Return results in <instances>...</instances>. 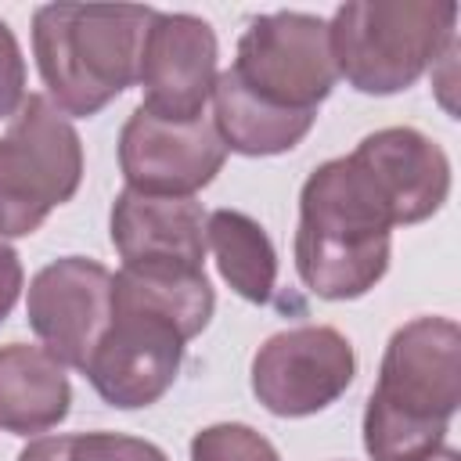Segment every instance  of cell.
I'll list each match as a JSON object with an SVG mask.
<instances>
[{"mask_svg": "<svg viewBox=\"0 0 461 461\" xmlns=\"http://www.w3.org/2000/svg\"><path fill=\"white\" fill-rule=\"evenodd\" d=\"M461 403V328L450 317L400 324L382 353L378 382L364 407L371 461H418L447 447Z\"/></svg>", "mask_w": 461, "mask_h": 461, "instance_id": "cell-1", "label": "cell"}, {"mask_svg": "<svg viewBox=\"0 0 461 461\" xmlns=\"http://www.w3.org/2000/svg\"><path fill=\"white\" fill-rule=\"evenodd\" d=\"M292 249L299 281L328 303L360 299L385 277L393 216L349 155L321 162L303 180Z\"/></svg>", "mask_w": 461, "mask_h": 461, "instance_id": "cell-2", "label": "cell"}, {"mask_svg": "<svg viewBox=\"0 0 461 461\" xmlns=\"http://www.w3.org/2000/svg\"><path fill=\"white\" fill-rule=\"evenodd\" d=\"M155 7L43 4L32 11V54L61 115L90 119L137 83Z\"/></svg>", "mask_w": 461, "mask_h": 461, "instance_id": "cell-3", "label": "cell"}, {"mask_svg": "<svg viewBox=\"0 0 461 461\" xmlns=\"http://www.w3.org/2000/svg\"><path fill=\"white\" fill-rule=\"evenodd\" d=\"M457 4L447 0H349L328 22L339 79L371 97L414 86L454 47Z\"/></svg>", "mask_w": 461, "mask_h": 461, "instance_id": "cell-4", "label": "cell"}, {"mask_svg": "<svg viewBox=\"0 0 461 461\" xmlns=\"http://www.w3.org/2000/svg\"><path fill=\"white\" fill-rule=\"evenodd\" d=\"M83 180V140L47 94H25L0 137V241L29 238Z\"/></svg>", "mask_w": 461, "mask_h": 461, "instance_id": "cell-5", "label": "cell"}, {"mask_svg": "<svg viewBox=\"0 0 461 461\" xmlns=\"http://www.w3.org/2000/svg\"><path fill=\"white\" fill-rule=\"evenodd\" d=\"M230 72L263 104L317 115V104L339 83L328 22L306 11L252 18L238 40Z\"/></svg>", "mask_w": 461, "mask_h": 461, "instance_id": "cell-6", "label": "cell"}, {"mask_svg": "<svg viewBox=\"0 0 461 461\" xmlns=\"http://www.w3.org/2000/svg\"><path fill=\"white\" fill-rule=\"evenodd\" d=\"M357 378L353 342L331 324H299L270 335L249 367L252 396L277 418L328 411Z\"/></svg>", "mask_w": 461, "mask_h": 461, "instance_id": "cell-7", "label": "cell"}, {"mask_svg": "<svg viewBox=\"0 0 461 461\" xmlns=\"http://www.w3.org/2000/svg\"><path fill=\"white\" fill-rule=\"evenodd\" d=\"M184 346L187 339L173 321L144 306L112 303V324L83 375L108 407L140 411L173 389L184 364Z\"/></svg>", "mask_w": 461, "mask_h": 461, "instance_id": "cell-8", "label": "cell"}, {"mask_svg": "<svg viewBox=\"0 0 461 461\" xmlns=\"http://www.w3.org/2000/svg\"><path fill=\"white\" fill-rule=\"evenodd\" d=\"M25 317L40 346L61 367L86 371L112 324V270L90 256L50 259L29 281Z\"/></svg>", "mask_w": 461, "mask_h": 461, "instance_id": "cell-9", "label": "cell"}, {"mask_svg": "<svg viewBox=\"0 0 461 461\" xmlns=\"http://www.w3.org/2000/svg\"><path fill=\"white\" fill-rule=\"evenodd\" d=\"M220 43L205 18L187 11H155L140 47V108L166 122L205 115L216 86Z\"/></svg>", "mask_w": 461, "mask_h": 461, "instance_id": "cell-10", "label": "cell"}, {"mask_svg": "<svg viewBox=\"0 0 461 461\" xmlns=\"http://www.w3.org/2000/svg\"><path fill=\"white\" fill-rule=\"evenodd\" d=\"M227 148L209 115L191 122H166L140 104L119 130V169L126 187L166 198H194L216 180Z\"/></svg>", "mask_w": 461, "mask_h": 461, "instance_id": "cell-11", "label": "cell"}, {"mask_svg": "<svg viewBox=\"0 0 461 461\" xmlns=\"http://www.w3.org/2000/svg\"><path fill=\"white\" fill-rule=\"evenodd\" d=\"M205 220L209 212L194 198L122 187L108 212V234L130 270L205 274Z\"/></svg>", "mask_w": 461, "mask_h": 461, "instance_id": "cell-12", "label": "cell"}, {"mask_svg": "<svg viewBox=\"0 0 461 461\" xmlns=\"http://www.w3.org/2000/svg\"><path fill=\"white\" fill-rule=\"evenodd\" d=\"M349 158L367 173L393 216V227H411L436 216L450 194L447 151L414 126L375 130L349 151Z\"/></svg>", "mask_w": 461, "mask_h": 461, "instance_id": "cell-13", "label": "cell"}, {"mask_svg": "<svg viewBox=\"0 0 461 461\" xmlns=\"http://www.w3.org/2000/svg\"><path fill=\"white\" fill-rule=\"evenodd\" d=\"M72 385L65 367L29 342L0 346V429L14 436H40L68 418Z\"/></svg>", "mask_w": 461, "mask_h": 461, "instance_id": "cell-14", "label": "cell"}, {"mask_svg": "<svg viewBox=\"0 0 461 461\" xmlns=\"http://www.w3.org/2000/svg\"><path fill=\"white\" fill-rule=\"evenodd\" d=\"M212 126L223 140L227 151L249 155V158H267V155H285L292 151L317 122L313 112H285L270 108L259 97H252L230 68L216 76L212 86Z\"/></svg>", "mask_w": 461, "mask_h": 461, "instance_id": "cell-15", "label": "cell"}, {"mask_svg": "<svg viewBox=\"0 0 461 461\" xmlns=\"http://www.w3.org/2000/svg\"><path fill=\"white\" fill-rule=\"evenodd\" d=\"M205 249L216 256L220 277L245 303H270L277 281V249L259 220L241 209H212L205 220Z\"/></svg>", "mask_w": 461, "mask_h": 461, "instance_id": "cell-16", "label": "cell"}, {"mask_svg": "<svg viewBox=\"0 0 461 461\" xmlns=\"http://www.w3.org/2000/svg\"><path fill=\"white\" fill-rule=\"evenodd\" d=\"M112 303L144 306L173 321L191 342L202 335L216 310V292L205 274H166V270H130L112 274Z\"/></svg>", "mask_w": 461, "mask_h": 461, "instance_id": "cell-17", "label": "cell"}, {"mask_svg": "<svg viewBox=\"0 0 461 461\" xmlns=\"http://www.w3.org/2000/svg\"><path fill=\"white\" fill-rule=\"evenodd\" d=\"M191 461H281V454L252 425L216 421L191 436Z\"/></svg>", "mask_w": 461, "mask_h": 461, "instance_id": "cell-18", "label": "cell"}, {"mask_svg": "<svg viewBox=\"0 0 461 461\" xmlns=\"http://www.w3.org/2000/svg\"><path fill=\"white\" fill-rule=\"evenodd\" d=\"M65 461H169L155 443L126 432H79L68 436Z\"/></svg>", "mask_w": 461, "mask_h": 461, "instance_id": "cell-19", "label": "cell"}, {"mask_svg": "<svg viewBox=\"0 0 461 461\" xmlns=\"http://www.w3.org/2000/svg\"><path fill=\"white\" fill-rule=\"evenodd\" d=\"M25 101V58L18 47V36L0 18V122L14 119Z\"/></svg>", "mask_w": 461, "mask_h": 461, "instance_id": "cell-20", "label": "cell"}, {"mask_svg": "<svg viewBox=\"0 0 461 461\" xmlns=\"http://www.w3.org/2000/svg\"><path fill=\"white\" fill-rule=\"evenodd\" d=\"M22 288H25L22 259H18V252H14L7 241H0V324L11 317V310H14L18 295H22Z\"/></svg>", "mask_w": 461, "mask_h": 461, "instance_id": "cell-21", "label": "cell"}, {"mask_svg": "<svg viewBox=\"0 0 461 461\" xmlns=\"http://www.w3.org/2000/svg\"><path fill=\"white\" fill-rule=\"evenodd\" d=\"M68 457V436H36L18 454V461H65Z\"/></svg>", "mask_w": 461, "mask_h": 461, "instance_id": "cell-22", "label": "cell"}, {"mask_svg": "<svg viewBox=\"0 0 461 461\" xmlns=\"http://www.w3.org/2000/svg\"><path fill=\"white\" fill-rule=\"evenodd\" d=\"M418 461H457V450L454 447H439V450H432V454H425Z\"/></svg>", "mask_w": 461, "mask_h": 461, "instance_id": "cell-23", "label": "cell"}]
</instances>
